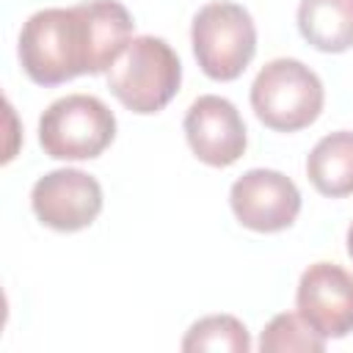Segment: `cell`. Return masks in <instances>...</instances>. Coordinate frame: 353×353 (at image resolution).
I'll list each match as a JSON object with an SVG mask.
<instances>
[{"label": "cell", "instance_id": "cell-14", "mask_svg": "<svg viewBox=\"0 0 353 353\" xmlns=\"http://www.w3.org/2000/svg\"><path fill=\"white\" fill-rule=\"evenodd\" d=\"M345 243H347V256L353 259V223L347 226V240H345Z\"/></svg>", "mask_w": 353, "mask_h": 353}, {"label": "cell", "instance_id": "cell-11", "mask_svg": "<svg viewBox=\"0 0 353 353\" xmlns=\"http://www.w3.org/2000/svg\"><path fill=\"white\" fill-rule=\"evenodd\" d=\"M298 30L320 52L353 47V0H301Z\"/></svg>", "mask_w": 353, "mask_h": 353}, {"label": "cell", "instance_id": "cell-6", "mask_svg": "<svg viewBox=\"0 0 353 353\" xmlns=\"http://www.w3.org/2000/svg\"><path fill=\"white\" fill-rule=\"evenodd\" d=\"M229 207L240 226L273 234L295 223L301 212V190L276 168H251L232 182Z\"/></svg>", "mask_w": 353, "mask_h": 353}, {"label": "cell", "instance_id": "cell-5", "mask_svg": "<svg viewBox=\"0 0 353 353\" xmlns=\"http://www.w3.org/2000/svg\"><path fill=\"white\" fill-rule=\"evenodd\" d=\"M113 138L116 116L91 94H66L39 119V143L52 160H94Z\"/></svg>", "mask_w": 353, "mask_h": 353}, {"label": "cell", "instance_id": "cell-2", "mask_svg": "<svg viewBox=\"0 0 353 353\" xmlns=\"http://www.w3.org/2000/svg\"><path fill=\"white\" fill-rule=\"evenodd\" d=\"M182 63L160 36H135L108 69L110 94L132 113H160L179 91Z\"/></svg>", "mask_w": 353, "mask_h": 353}, {"label": "cell", "instance_id": "cell-10", "mask_svg": "<svg viewBox=\"0 0 353 353\" xmlns=\"http://www.w3.org/2000/svg\"><path fill=\"white\" fill-rule=\"evenodd\" d=\"M306 176L317 193L342 199L353 193V132L336 130L323 135L306 157Z\"/></svg>", "mask_w": 353, "mask_h": 353}, {"label": "cell", "instance_id": "cell-9", "mask_svg": "<svg viewBox=\"0 0 353 353\" xmlns=\"http://www.w3.org/2000/svg\"><path fill=\"white\" fill-rule=\"evenodd\" d=\"M182 127L190 152L212 168H226L237 163L248 143L240 110L218 94H204L193 99Z\"/></svg>", "mask_w": 353, "mask_h": 353}, {"label": "cell", "instance_id": "cell-7", "mask_svg": "<svg viewBox=\"0 0 353 353\" xmlns=\"http://www.w3.org/2000/svg\"><path fill=\"white\" fill-rule=\"evenodd\" d=\"M36 218L55 232H80L102 212V185L80 168H55L30 190Z\"/></svg>", "mask_w": 353, "mask_h": 353}, {"label": "cell", "instance_id": "cell-8", "mask_svg": "<svg viewBox=\"0 0 353 353\" xmlns=\"http://www.w3.org/2000/svg\"><path fill=\"white\" fill-rule=\"evenodd\" d=\"M298 314L325 339L353 331V273L336 262H314L301 273L295 292Z\"/></svg>", "mask_w": 353, "mask_h": 353}, {"label": "cell", "instance_id": "cell-3", "mask_svg": "<svg viewBox=\"0 0 353 353\" xmlns=\"http://www.w3.org/2000/svg\"><path fill=\"white\" fill-rule=\"evenodd\" d=\"M323 105V80L298 58L268 61L251 83V108L256 119L276 132H298L314 124Z\"/></svg>", "mask_w": 353, "mask_h": 353}, {"label": "cell", "instance_id": "cell-4", "mask_svg": "<svg viewBox=\"0 0 353 353\" xmlns=\"http://www.w3.org/2000/svg\"><path fill=\"white\" fill-rule=\"evenodd\" d=\"M190 44L210 80H237L256 52V28L240 3L212 0L201 6L190 25Z\"/></svg>", "mask_w": 353, "mask_h": 353}, {"label": "cell", "instance_id": "cell-12", "mask_svg": "<svg viewBox=\"0 0 353 353\" xmlns=\"http://www.w3.org/2000/svg\"><path fill=\"white\" fill-rule=\"evenodd\" d=\"M182 350L185 353H196V350L248 353L251 336H248V328L234 314H207L188 328L182 339Z\"/></svg>", "mask_w": 353, "mask_h": 353}, {"label": "cell", "instance_id": "cell-1", "mask_svg": "<svg viewBox=\"0 0 353 353\" xmlns=\"http://www.w3.org/2000/svg\"><path fill=\"white\" fill-rule=\"evenodd\" d=\"M132 14L119 0H88L72 8H41L19 30V63L36 85H61L102 74L132 39Z\"/></svg>", "mask_w": 353, "mask_h": 353}, {"label": "cell", "instance_id": "cell-13", "mask_svg": "<svg viewBox=\"0 0 353 353\" xmlns=\"http://www.w3.org/2000/svg\"><path fill=\"white\" fill-rule=\"evenodd\" d=\"M262 353H323L325 336H320L298 312H281L276 314L262 336H259Z\"/></svg>", "mask_w": 353, "mask_h": 353}]
</instances>
